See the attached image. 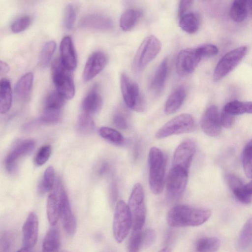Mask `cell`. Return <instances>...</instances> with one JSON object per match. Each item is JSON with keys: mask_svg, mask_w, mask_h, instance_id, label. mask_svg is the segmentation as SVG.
Instances as JSON below:
<instances>
[{"mask_svg": "<svg viewBox=\"0 0 252 252\" xmlns=\"http://www.w3.org/2000/svg\"><path fill=\"white\" fill-rule=\"evenodd\" d=\"M211 211L205 208L177 205L170 209L166 217L169 225L173 227L197 226L210 218Z\"/></svg>", "mask_w": 252, "mask_h": 252, "instance_id": "1", "label": "cell"}, {"mask_svg": "<svg viewBox=\"0 0 252 252\" xmlns=\"http://www.w3.org/2000/svg\"><path fill=\"white\" fill-rule=\"evenodd\" d=\"M148 160L150 188L154 194H159L164 188L166 159L160 149L153 147L149 151Z\"/></svg>", "mask_w": 252, "mask_h": 252, "instance_id": "2", "label": "cell"}, {"mask_svg": "<svg viewBox=\"0 0 252 252\" xmlns=\"http://www.w3.org/2000/svg\"><path fill=\"white\" fill-rule=\"evenodd\" d=\"M132 218V230H141L145 224L146 209L142 185L136 183L132 189L127 204Z\"/></svg>", "mask_w": 252, "mask_h": 252, "instance_id": "3", "label": "cell"}, {"mask_svg": "<svg viewBox=\"0 0 252 252\" xmlns=\"http://www.w3.org/2000/svg\"><path fill=\"white\" fill-rule=\"evenodd\" d=\"M52 78L57 91L65 99H70L74 96L75 86L72 71L64 66L60 58L53 63Z\"/></svg>", "mask_w": 252, "mask_h": 252, "instance_id": "4", "label": "cell"}, {"mask_svg": "<svg viewBox=\"0 0 252 252\" xmlns=\"http://www.w3.org/2000/svg\"><path fill=\"white\" fill-rule=\"evenodd\" d=\"M160 41L154 35L145 38L138 47L133 62L135 71L143 70L158 55L161 49Z\"/></svg>", "mask_w": 252, "mask_h": 252, "instance_id": "5", "label": "cell"}, {"mask_svg": "<svg viewBox=\"0 0 252 252\" xmlns=\"http://www.w3.org/2000/svg\"><path fill=\"white\" fill-rule=\"evenodd\" d=\"M132 229V218L127 204L123 200L117 202L114 214L113 233L115 240L122 243Z\"/></svg>", "mask_w": 252, "mask_h": 252, "instance_id": "6", "label": "cell"}, {"mask_svg": "<svg viewBox=\"0 0 252 252\" xmlns=\"http://www.w3.org/2000/svg\"><path fill=\"white\" fill-rule=\"evenodd\" d=\"M195 127L193 117L189 114H182L173 118L156 132L157 139H162L173 135L190 132Z\"/></svg>", "mask_w": 252, "mask_h": 252, "instance_id": "7", "label": "cell"}, {"mask_svg": "<svg viewBox=\"0 0 252 252\" xmlns=\"http://www.w3.org/2000/svg\"><path fill=\"white\" fill-rule=\"evenodd\" d=\"M120 85L122 96L127 106L135 111H143L145 104L138 84L123 73L121 75Z\"/></svg>", "mask_w": 252, "mask_h": 252, "instance_id": "8", "label": "cell"}, {"mask_svg": "<svg viewBox=\"0 0 252 252\" xmlns=\"http://www.w3.org/2000/svg\"><path fill=\"white\" fill-rule=\"evenodd\" d=\"M247 50L246 46H240L224 55L219 61L214 69V81H220L233 70L245 56Z\"/></svg>", "mask_w": 252, "mask_h": 252, "instance_id": "9", "label": "cell"}, {"mask_svg": "<svg viewBox=\"0 0 252 252\" xmlns=\"http://www.w3.org/2000/svg\"><path fill=\"white\" fill-rule=\"evenodd\" d=\"M188 174V171L171 167L166 183L167 195L169 199L175 200L182 196L187 185Z\"/></svg>", "mask_w": 252, "mask_h": 252, "instance_id": "10", "label": "cell"}, {"mask_svg": "<svg viewBox=\"0 0 252 252\" xmlns=\"http://www.w3.org/2000/svg\"><path fill=\"white\" fill-rule=\"evenodd\" d=\"M201 58L197 48H187L181 51L176 61L177 73L181 76L190 74L195 69Z\"/></svg>", "mask_w": 252, "mask_h": 252, "instance_id": "11", "label": "cell"}, {"mask_svg": "<svg viewBox=\"0 0 252 252\" xmlns=\"http://www.w3.org/2000/svg\"><path fill=\"white\" fill-rule=\"evenodd\" d=\"M195 152V146L193 141L186 140L182 142L174 152L171 167L189 172Z\"/></svg>", "mask_w": 252, "mask_h": 252, "instance_id": "12", "label": "cell"}, {"mask_svg": "<svg viewBox=\"0 0 252 252\" xmlns=\"http://www.w3.org/2000/svg\"><path fill=\"white\" fill-rule=\"evenodd\" d=\"M58 189L60 199V219L66 233L71 235L76 230V219L70 208L67 195L61 184L59 185Z\"/></svg>", "mask_w": 252, "mask_h": 252, "instance_id": "13", "label": "cell"}, {"mask_svg": "<svg viewBox=\"0 0 252 252\" xmlns=\"http://www.w3.org/2000/svg\"><path fill=\"white\" fill-rule=\"evenodd\" d=\"M221 126L218 108L214 105L210 106L205 110L201 118L202 130L207 135L215 137L220 133Z\"/></svg>", "mask_w": 252, "mask_h": 252, "instance_id": "14", "label": "cell"}, {"mask_svg": "<svg viewBox=\"0 0 252 252\" xmlns=\"http://www.w3.org/2000/svg\"><path fill=\"white\" fill-rule=\"evenodd\" d=\"M38 234V219L35 212L28 216L22 227L23 247L31 250L36 244Z\"/></svg>", "mask_w": 252, "mask_h": 252, "instance_id": "15", "label": "cell"}, {"mask_svg": "<svg viewBox=\"0 0 252 252\" xmlns=\"http://www.w3.org/2000/svg\"><path fill=\"white\" fill-rule=\"evenodd\" d=\"M107 62V57L103 52L96 51L91 54L83 70V80L88 82L94 78L104 69Z\"/></svg>", "mask_w": 252, "mask_h": 252, "instance_id": "16", "label": "cell"}, {"mask_svg": "<svg viewBox=\"0 0 252 252\" xmlns=\"http://www.w3.org/2000/svg\"><path fill=\"white\" fill-rule=\"evenodd\" d=\"M79 24L83 28L100 31H110L113 28V22L110 17L98 13L85 15L82 17Z\"/></svg>", "mask_w": 252, "mask_h": 252, "instance_id": "17", "label": "cell"}, {"mask_svg": "<svg viewBox=\"0 0 252 252\" xmlns=\"http://www.w3.org/2000/svg\"><path fill=\"white\" fill-rule=\"evenodd\" d=\"M35 143L32 140H26L17 144L9 153L5 159V166L8 172H13L17 160L30 153L34 148Z\"/></svg>", "mask_w": 252, "mask_h": 252, "instance_id": "18", "label": "cell"}, {"mask_svg": "<svg viewBox=\"0 0 252 252\" xmlns=\"http://www.w3.org/2000/svg\"><path fill=\"white\" fill-rule=\"evenodd\" d=\"M61 60L64 66L73 71L77 64V56L74 45L70 37L64 36L60 44Z\"/></svg>", "mask_w": 252, "mask_h": 252, "instance_id": "19", "label": "cell"}, {"mask_svg": "<svg viewBox=\"0 0 252 252\" xmlns=\"http://www.w3.org/2000/svg\"><path fill=\"white\" fill-rule=\"evenodd\" d=\"M168 73V63L166 59L163 60L157 68L152 78L150 89L152 93L158 95L163 91L165 85Z\"/></svg>", "mask_w": 252, "mask_h": 252, "instance_id": "20", "label": "cell"}, {"mask_svg": "<svg viewBox=\"0 0 252 252\" xmlns=\"http://www.w3.org/2000/svg\"><path fill=\"white\" fill-rule=\"evenodd\" d=\"M47 216L49 223L55 226L60 219V199L58 187L55 186V189L48 196L46 206Z\"/></svg>", "mask_w": 252, "mask_h": 252, "instance_id": "21", "label": "cell"}, {"mask_svg": "<svg viewBox=\"0 0 252 252\" xmlns=\"http://www.w3.org/2000/svg\"><path fill=\"white\" fill-rule=\"evenodd\" d=\"M226 179L229 187L239 201L245 204H250L252 202V194L247 190L245 185L238 177L229 174Z\"/></svg>", "mask_w": 252, "mask_h": 252, "instance_id": "22", "label": "cell"}, {"mask_svg": "<svg viewBox=\"0 0 252 252\" xmlns=\"http://www.w3.org/2000/svg\"><path fill=\"white\" fill-rule=\"evenodd\" d=\"M102 106V97L96 87H94L87 94L82 103V107L84 113L90 115L99 111Z\"/></svg>", "mask_w": 252, "mask_h": 252, "instance_id": "23", "label": "cell"}, {"mask_svg": "<svg viewBox=\"0 0 252 252\" xmlns=\"http://www.w3.org/2000/svg\"><path fill=\"white\" fill-rule=\"evenodd\" d=\"M186 96V91L183 87L176 88L167 98L164 108L167 115L176 112L182 105Z\"/></svg>", "mask_w": 252, "mask_h": 252, "instance_id": "24", "label": "cell"}, {"mask_svg": "<svg viewBox=\"0 0 252 252\" xmlns=\"http://www.w3.org/2000/svg\"><path fill=\"white\" fill-rule=\"evenodd\" d=\"M33 82V75L29 72L22 76L17 82L15 93L17 97L22 100H27L30 97Z\"/></svg>", "mask_w": 252, "mask_h": 252, "instance_id": "25", "label": "cell"}, {"mask_svg": "<svg viewBox=\"0 0 252 252\" xmlns=\"http://www.w3.org/2000/svg\"><path fill=\"white\" fill-rule=\"evenodd\" d=\"M47 232L42 243V252H59L60 245V232L56 227Z\"/></svg>", "mask_w": 252, "mask_h": 252, "instance_id": "26", "label": "cell"}, {"mask_svg": "<svg viewBox=\"0 0 252 252\" xmlns=\"http://www.w3.org/2000/svg\"><path fill=\"white\" fill-rule=\"evenodd\" d=\"M142 15V12L137 9L128 8L122 13L120 19V26L123 31L131 30L136 25Z\"/></svg>", "mask_w": 252, "mask_h": 252, "instance_id": "27", "label": "cell"}, {"mask_svg": "<svg viewBox=\"0 0 252 252\" xmlns=\"http://www.w3.org/2000/svg\"><path fill=\"white\" fill-rule=\"evenodd\" d=\"M12 104V93L9 81L6 78L0 80V111L2 114L7 112Z\"/></svg>", "mask_w": 252, "mask_h": 252, "instance_id": "28", "label": "cell"}, {"mask_svg": "<svg viewBox=\"0 0 252 252\" xmlns=\"http://www.w3.org/2000/svg\"><path fill=\"white\" fill-rule=\"evenodd\" d=\"M220 240L216 237L199 238L195 244V252H217L220 247Z\"/></svg>", "mask_w": 252, "mask_h": 252, "instance_id": "29", "label": "cell"}, {"mask_svg": "<svg viewBox=\"0 0 252 252\" xmlns=\"http://www.w3.org/2000/svg\"><path fill=\"white\" fill-rule=\"evenodd\" d=\"M252 243V217L243 225L237 241V248L239 251L247 249Z\"/></svg>", "mask_w": 252, "mask_h": 252, "instance_id": "30", "label": "cell"}, {"mask_svg": "<svg viewBox=\"0 0 252 252\" xmlns=\"http://www.w3.org/2000/svg\"><path fill=\"white\" fill-rule=\"evenodd\" d=\"M223 110L234 116L252 114V101H231L224 106Z\"/></svg>", "mask_w": 252, "mask_h": 252, "instance_id": "31", "label": "cell"}, {"mask_svg": "<svg viewBox=\"0 0 252 252\" xmlns=\"http://www.w3.org/2000/svg\"><path fill=\"white\" fill-rule=\"evenodd\" d=\"M179 24L182 30L191 34L197 31L199 27V20L195 14L187 13L180 17Z\"/></svg>", "mask_w": 252, "mask_h": 252, "instance_id": "32", "label": "cell"}, {"mask_svg": "<svg viewBox=\"0 0 252 252\" xmlns=\"http://www.w3.org/2000/svg\"><path fill=\"white\" fill-rule=\"evenodd\" d=\"M248 9L247 0H235L230 7V16L234 21L242 22L247 17Z\"/></svg>", "mask_w": 252, "mask_h": 252, "instance_id": "33", "label": "cell"}, {"mask_svg": "<svg viewBox=\"0 0 252 252\" xmlns=\"http://www.w3.org/2000/svg\"><path fill=\"white\" fill-rule=\"evenodd\" d=\"M56 44L54 41L47 42L42 47L39 58V64L41 67H46L55 52Z\"/></svg>", "mask_w": 252, "mask_h": 252, "instance_id": "34", "label": "cell"}, {"mask_svg": "<svg viewBox=\"0 0 252 252\" xmlns=\"http://www.w3.org/2000/svg\"><path fill=\"white\" fill-rule=\"evenodd\" d=\"M98 132L102 138L114 144L121 145L124 141L122 134L112 128L103 126L99 128Z\"/></svg>", "mask_w": 252, "mask_h": 252, "instance_id": "35", "label": "cell"}, {"mask_svg": "<svg viewBox=\"0 0 252 252\" xmlns=\"http://www.w3.org/2000/svg\"><path fill=\"white\" fill-rule=\"evenodd\" d=\"M77 129L83 135H88L94 131V124L90 115L84 113L79 116L77 122Z\"/></svg>", "mask_w": 252, "mask_h": 252, "instance_id": "36", "label": "cell"}, {"mask_svg": "<svg viewBox=\"0 0 252 252\" xmlns=\"http://www.w3.org/2000/svg\"><path fill=\"white\" fill-rule=\"evenodd\" d=\"M55 172L52 166H49L45 170L43 180L39 184L38 191L40 193H44L52 189L54 186Z\"/></svg>", "mask_w": 252, "mask_h": 252, "instance_id": "37", "label": "cell"}, {"mask_svg": "<svg viewBox=\"0 0 252 252\" xmlns=\"http://www.w3.org/2000/svg\"><path fill=\"white\" fill-rule=\"evenodd\" d=\"M242 162L246 175L252 179V139L244 147L242 153Z\"/></svg>", "mask_w": 252, "mask_h": 252, "instance_id": "38", "label": "cell"}, {"mask_svg": "<svg viewBox=\"0 0 252 252\" xmlns=\"http://www.w3.org/2000/svg\"><path fill=\"white\" fill-rule=\"evenodd\" d=\"M65 98L58 91L49 94L45 101L44 108L61 110Z\"/></svg>", "mask_w": 252, "mask_h": 252, "instance_id": "39", "label": "cell"}, {"mask_svg": "<svg viewBox=\"0 0 252 252\" xmlns=\"http://www.w3.org/2000/svg\"><path fill=\"white\" fill-rule=\"evenodd\" d=\"M142 231L132 230L127 244V252H138L142 248Z\"/></svg>", "mask_w": 252, "mask_h": 252, "instance_id": "40", "label": "cell"}, {"mask_svg": "<svg viewBox=\"0 0 252 252\" xmlns=\"http://www.w3.org/2000/svg\"><path fill=\"white\" fill-rule=\"evenodd\" d=\"M61 117V110L44 108L39 119L42 124H53L58 122Z\"/></svg>", "mask_w": 252, "mask_h": 252, "instance_id": "41", "label": "cell"}, {"mask_svg": "<svg viewBox=\"0 0 252 252\" xmlns=\"http://www.w3.org/2000/svg\"><path fill=\"white\" fill-rule=\"evenodd\" d=\"M76 18V12L74 6L67 4L64 9L63 16V24L67 30L71 29L74 24Z\"/></svg>", "mask_w": 252, "mask_h": 252, "instance_id": "42", "label": "cell"}, {"mask_svg": "<svg viewBox=\"0 0 252 252\" xmlns=\"http://www.w3.org/2000/svg\"><path fill=\"white\" fill-rule=\"evenodd\" d=\"M31 23V18L26 15L20 17L14 21L11 25V30L14 33H19L27 29Z\"/></svg>", "mask_w": 252, "mask_h": 252, "instance_id": "43", "label": "cell"}, {"mask_svg": "<svg viewBox=\"0 0 252 252\" xmlns=\"http://www.w3.org/2000/svg\"><path fill=\"white\" fill-rule=\"evenodd\" d=\"M51 153V148L50 145L41 147L38 151L35 158V162L38 165L44 164L49 159Z\"/></svg>", "mask_w": 252, "mask_h": 252, "instance_id": "44", "label": "cell"}, {"mask_svg": "<svg viewBox=\"0 0 252 252\" xmlns=\"http://www.w3.org/2000/svg\"><path fill=\"white\" fill-rule=\"evenodd\" d=\"M14 240L13 234L10 232H4L0 237V252H8Z\"/></svg>", "mask_w": 252, "mask_h": 252, "instance_id": "45", "label": "cell"}, {"mask_svg": "<svg viewBox=\"0 0 252 252\" xmlns=\"http://www.w3.org/2000/svg\"><path fill=\"white\" fill-rule=\"evenodd\" d=\"M156 235L152 229H148L142 232V248H148L155 242Z\"/></svg>", "mask_w": 252, "mask_h": 252, "instance_id": "46", "label": "cell"}, {"mask_svg": "<svg viewBox=\"0 0 252 252\" xmlns=\"http://www.w3.org/2000/svg\"><path fill=\"white\" fill-rule=\"evenodd\" d=\"M197 49L202 58L215 56L218 54L219 51L218 48L215 45L211 44L203 45L197 47Z\"/></svg>", "mask_w": 252, "mask_h": 252, "instance_id": "47", "label": "cell"}, {"mask_svg": "<svg viewBox=\"0 0 252 252\" xmlns=\"http://www.w3.org/2000/svg\"><path fill=\"white\" fill-rule=\"evenodd\" d=\"M220 121L223 127L230 128L234 123L235 116L223 110L220 115Z\"/></svg>", "mask_w": 252, "mask_h": 252, "instance_id": "48", "label": "cell"}, {"mask_svg": "<svg viewBox=\"0 0 252 252\" xmlns=\"http://www.w3.org/2000/svg\"><path fill=\"white\" fill-rule=\"evenodd\" d=\"M114 126L118 128L125 129L127 127V121L122 114H116L114 115L113 119Z\"/></svg>", "mask_w": 252, "mask_h": 252, "instance_id": "49", "label": "cell"}, {"mask_svg": "<svg viewBox=\"0 0 252 252\" xmlns=\"http://www.w3.org/2000/svg\"><path fill=\"white\" fill-rule=\"evenodd\" d=\"M192 0H184L180 1L178 8V15L179 17L187 13L189 8L192 5Z\"/></svg>", "mask_w": 252, "mask_h": 252, "instance_id": "50", "label": "cell"}, {"mask_svg": "<svg viewBox=\"0 0 252 252\" xmlns=\"http://www.w3.org/2000/svg\"><path fill=\"white\" fill-rule=\"evenodd\" d=\"M9 69L8 64L5 62L0 61V72L1 75H4L7 73Z\"/></svg>", "mask_w": 252, "mask_h": 252, "instance_id": "51", "label": "cell"}, {"mask_svg": "<svg viewBox=\"0 0 252 252\" xmlns=\"http://www.w3.org/2000/svg\"><path fill=\"white\" fill-rule=\"evenodd\" d=\"M109 166L107 163H104L101 165L100 166L98 172L100 175H103L105 174L108 170Z\"/></svg>", "mask_w": 252, "mask_h": 252, "instance_id": "52", "label": "cell"}, {"mask_svg": "<svg viewBox=\"0 0 252 252\" xmlns=\"http://www.w3.org/2000/svg\"><path fill=\"white\" fill-rule=\"evenodd\" d=\"M245 188L250 193L252 194V180L245 185Z\"/></svg>", "mask_w": 252, "mask_h": 252, "instance_id": "53", "label": "cell"}, {"mask_svg": "<svg viewBox=\"0 0 252 252\" xmlns=\"http://www.w3.org/2000/svg\"><path fill=\"white\" fill-rule=\"evenodd\" d=\"M248 8L252 14V0L247 1Z\"/></svg>", "mask_w": 252, "mask_h": 252, "instance_id": "54", "label": "cell"}, {"mask_svg": "<svg viewBox=\"0 0 252 252\" xmlns=\"http://www.w3.org/2000/svg\"><path fill=\"white\" fill-rule=\"evenodd\" d=\"M30 250H31L23 247L22 249L19 250L16 252H30Z\"/></svg>", "mask_w": 252, "mask_h": 252, "instance_id": "55", "label": "cell"}, {"mask_svg": "<svg viewBox=\"0 0 252 252\" xmlns=\"http://www.w3.org/2000/svg\"><path fill=\"white\" fill-rule=\"evenodd\" d=\"M158 252H171V251L169 249L167 248H163L158 251Z\"/></svg>", "mask_w": 252, "mask_h": 252, "instance_id": "56", "label": "cell"}, {"mask_svg": "<svg viewBox=\"0 0 252 252\" xmlns=\"http://www.w3.org/2000/svg\"><path fill=\"white\" fill-rule=\"evenodd\" d=\"M63 252H68V251H63Z\"/></svg>", "mask_w": 252, "mask_h": 252, "instance_id": "57", "label": "cell"}]
</instances>
